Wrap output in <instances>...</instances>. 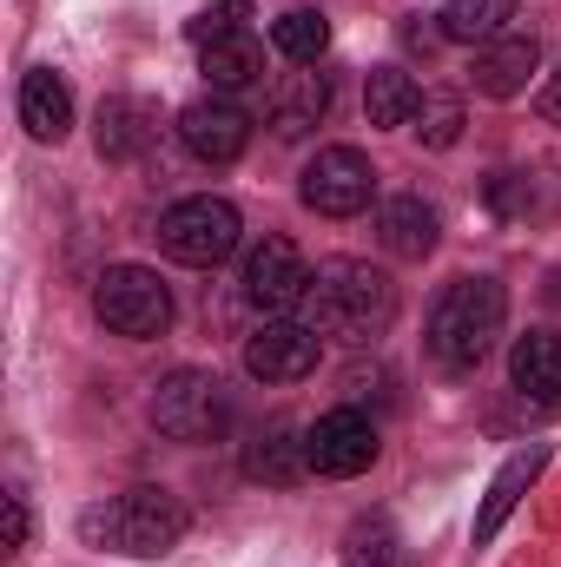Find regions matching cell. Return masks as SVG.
I'll list each match as a JSON object with an SVG mask.
<instances>
[{
  "mask_svg": "<svg viewBox=\"0 0 561 567\" xmlns=\"http://www.w3.org/2000/svg\"><path fill=\"white\" fill-rule=\"evenodd\" d=\"M304 317H310L317 337L370 343L397 323V284L364 258H324L310 271V290H304Z\"/></svg>",
  "mask_w": 561,
  "mask_h": 567,
  "instance_id": "obj_1",
  "label": "cell"
},
{
  "mask_svg": "<svg viewBox=\"0 0 561 567\" xmlns=\"http://www.w3.org/2000/svg\"><path fill=\"white\" fill-rule=\"evenodd\" d=\"M178 535H185V502L152 482L106 495L100 508L80 515V542L100 555H126V561H159L165 548H178Z\"/></svg>",
  "mask_w": 561,
  "mask_h": 567,
  "instance_id": "obj_2",
  "label": "cell"
},
{
  "mask_svg": "<svg viewBox=\"0 0 561 567\" xmlns=\"http://www.w3.org/2000/svg\"><path fill=\"white\" fill-rule=\"evenodd\" d=\"M502 317H509V290L496 278H456L436 310H429V357L449 370V377H469L496 337H502Z\"/></svg>",
  "mask_w": 561,
  "mask_h": 567,
  "instance_id": "obj_3",
  "label": "cell"
},
{
  "mask_svg": "<svg viewBox=\"0 0 561 567\" xmlns=\"http://www.w3.org/2000/svg\"><path fill=\"white\" fill-rule=\"evenodd\" d=\"M238 212L225 205V198H212V192H198V198H178L165 218H159V245H165V258H178V265H198V271H212V265H225L232 251H238Z\"/></svg>",
  "mask_w": 561,
  "mask_h": 567,
  "instance_id": "obj_4",
  "label": "cell"
},
{
  "mask_svg": "<svg viewBox=\"0 0 561 567\" xmlns=\"http://www.w3.org/2000/svg\"><path fill=\"white\" fill-rule=\"evenodd\" d=\"M93 310H100V323L113 337L152 343L172 323V290L159 284V271H145V265H113L106 278L93 284Z\"/></svg>",
  "mask_w": 561,
  "mask_h": 567,
  "instance_id": "obj_5",
  "label": "cell"
},
{
  "mask_svg": "<svg viewBox=\"0 0 561 567\" xmlns=\"http://www.w3.org/2000/svg\"><path fill=\"white\" fill-rule=\"evenodd\" d=\"M152 423H159V435H172V442H212L218 429L232 423L225 383L212 370H172L152 390Z\"/></svg>",
  "mask_w": 561,
  "mask_h": 567,
  "instance_id": "obj_6",
  "label": "cell"
},
{
  "mask_svg": "<svg viewBox=\"0 0 561 567\" xmlns=\"http://www.w3.org/2000/svg\"><path fill=\"white\" fill-rule=\"evenodd\" d=\"M304 205L317 212V218H357V212H370V198H377V165L357 152V145H324L310 165H304Z\"/></svg>",
  "mask_w": 561,
  "mask_h": 567,
  "instance_id": "obj_7",
  "label": "cell"
},
{
  "mask_svg": "<svg viewBox=\"0 0 561 567\" xmlns=\"http://www.w3.org/2000/svg\"><path fill=\"white\" fill-rule=\"evenodd\" d=\"M304 455H310L317 475H364L377 462V423L344 403V410H330V416H317L304 429Z\"/></svg>",
  "mask_w": 561,
  "mask_h": 567,
  "instance_id": "obj_8",
  "label": "cell"
},
{
  "mask_svg": "<svg viewBox=\"0 0 561 567\" xmlns=\"http://www.w3.org/2000/svg\"><path fill=\"white\" fill-rule=\"evenodd\" d=\"M178 140L192 158H205V165H232L245 145H252V120H245V106H232V100H192L185 113H178Z\"/></svg>",
  "mask_w": 561,
  "mask_h": 567,
  "instance_id": "obj_9",
  "label": "cell"
},
{
  "mask_svg": "<svg viewBox=\"0 0 561 567\" xmlns=\"http://www.w3.org/2000/svg\"><path fill=\"white\" fill-rule=\"evenodd\" d=\"M245 370L258 377V383H304L310 370H317V330L310 323H265L252 343H245Z\"/></svg>",
  "mask_w": 561,
  "mask_h": 567,
  "instance_id": "obj_10",
  "label": "cell"
},
{
  "mask_svg": "<svg viewBox=\"0 0 561 567\" xmlns=\"http://www.w3.org/2000/svg\"><path fill=\"white\" fill-rule=\"evenodd\" d=\"M304 290H310L304 251H297L290 238H265V245L252 251V265H245V297H252L258 310H290V303H304Z\"/></svg>",
  "mask_w": 561,
  "mask_h": 567,
  "instance_id": "obj_11",
  "label": "cell"
},
{
  "mask_svg": "<svg viewBox=\"0 0 561 567\" xmlns=\"http://www.w3.org/2000/svg\"><path fill=\"white\" fill-rule=\"evenodd\" d=\"M542 66V40L536 33H496V40H482V53H476V93H489V100H516V93H529V73Z\"/></svg>",
  "mask_w": 561,
  "mask_h": 567,
  "instance_id": "obj_12",
  "label": "cell"
},
{
  "mask_svg": "<svg viewBox=\"0 0 561 567\" xmlns=\"http://www.w3.org/2000/svg\"><path fill=\"white\" fill-rule=\"evenodd\" d=\"M20 126L40 145H60L73 133V93H67V80H60L53 66H33V73L20 80Z\"/></svg>",
  "mask_w": 561,
  "mask_h": 567,
  "instance_id": "obj_13",
  "label": "cell"
},
{
  "mask_svg": "<svg viewBox=\"0 0 561 567\" xmlns=\"http://www.w3.org/2000/svg\"><path fill=\"white\" fill-rule=\"evenodd\" d=\"M93 140H100V158H140L145 145L159 140V113L133 93H113L93 113Z\"/></svg>",
  "mask_w": 561,
  "mask_h": 567,
  "instance_id": "obj_14",
  "label": "cell"
},
{
  "mask_svg": "<svg viewBox=\"0 0 561 567\" xmlns=\"http://www.w3.org/2000/svg\"><path fill=\"white\" fill-rule=\"evenodd\" d=\"M549 468V442H529L522 455H509L502 468H496V482H489V495H482V515H476V542H496V528L516 515V502L529 495V482Z\"/></svg>",
  "mask_w": 561,
  "mask_h": 567,
  "instance_id": "obj_15",
  "label": "cell"
},
{
  "mask_svg": "<svg viewBox=\"0 0 561 567\" xmlns=\"http://www.w3.org/2000/svg\"><path fill=\"white\" fill-rule=\"evenodd\" d=\"M509 377L529 403H561V330H529L509 350Z\"/></svg>",
  "mask_w": 561,
  "mask_h": 567,
  "instance_id": "obj_16",
  "label": "cell"
},
{
  "mask_svg": "<svg viewBox=\"0 0 561 567\" xmlns=\"http://www.w3.org/2000/svg\"><path fill=\"white\" fill-rule=\"evenodd\" d=\"M324 113H330V80L324 73H290L278 86V100H272V133L278 140H304Z\"/></svg>",
  "mask_w": 561,
  "mask_h": 567,
  "instance_id": "obj_17",
  "label": "cell"
},
{
  "mask_svg": "<svg viewBox=\"0 0 561 567\" xmlns=\"http://www.w3.org/2000/svg\"><path fill=\"white\" fill-rule=\"evenodd\" d=\"M304 468H310V455H304V442H290V429H258V435L245 442V475H252V482L290 488Z\"/></svg>",
  "mask_w": 561,
  "mask_h": 567,
  "instance_id": "obj_18",
  "label": "cell"
},
{
  "mask_svg": "<svg viewBox=\"0 0 561 567\" xmlns=\"http://www.w3.org/2000/svg\"><path fill=\"white\" fill-rule=\"evenodd\" d=\"M198 66H205V80H212L218 93H238V86H252V80L265 73V47H258L252 33H232V40L198 47Z\"/></svg>",
  "mask_w": 561,
  "mask_h": 567,
  "instance_id": "obj_19",
  "label": "cell"
},
{
  "mask_svg": "<svg viewBox=\"0 0 561 567\" xmlns=\"http://www.w3.org/2000/svg\"><path fill=\"white\" fill-rule=\"evenodd\" d=\"M377 231H384V251H397V258H429L436 251V212L422 198H390Z\"/></svg>",
  "mask_w": 561,
  "mask_h": 567,
  "instance_id": "obj_20",
  "label": "cell"
},
{
  "mask_svg": "<svg viewBox=\"0 0 561 567\" xmlns=\"http://www.w3.org/2000/svg\"><path fill=\"white\" fill-rule=\"evenodd\" d=\"M417 106H422V93L404 66H377V73L364 80V113H370V126H410Z\"/></svg>",
  "mask_w": 561,
  "mask_h": 567,
  "instance_id": "obj_21",
  "label": "cell"
},
{
  "mask_svg": "<svg viewBox=\"0 0 561 567\" xmlns=\"http://www.w3.org/2000/svg\"><path fill=\"white\" fill-rule=\"evenodd\" d=\"M442 40H462V47H476V40H496V33H509V20H516V0H442Z\"/></svg>",
  "mask_w": 561,
  "mask_h": 567,
  "instance_id": "obj_22",
  "label": "cell"
},
{
  "mask_svg": "<svg viewBox=\"0 0 561 567\" xmlns=\"http://www.w3.org/2000/svg\"><path fill=\"white\" fill-rule=\"evenodd\" d=\"M344 567H410V548H404V535L390 528V515L350 522V535H344Z\"/></svg>",
  "mask_w": 561,
  "mask_h": 567,
  "instance_id": "obj_23",
  "label": "cell"
},
{
  "mask_svg": "<svg viewBox=\"0 0 561 567\" xmlns=\"http://www.w3.org/2000/svg\"><path fill=\"white\" fill-rule=\"evenodd\" d=\"M272 47H278L284 60H297V66H317L324 47H330V27H324L310 7H297V13H278V20H272Z\"/></svg>",
  "mask_w": 561,
  "mask_h": 567,
  "instance_id": "obj_24",
  "label": "cell"
},
{
  "mask_svg": "<svg viewBox=\"0 0 561 567\" xmlns=\"http://www.w3.org/2000/svg\"><path fill=\"white\" fill-rule=\"evenodd\" d=\"M417 140L429 145V152H449V145L462 140V100H456V93H422Z\"/></svg>",
  "mask_w": 561,
  "mask_h": 567,
  "instance_id": "obj_25",
  "label": "cell"
},
{
  "mask_svg": "<svg viewBox=\"0 0 561 567\" xmlns=\"http://www.w3.org/2000/svg\"><path fill=\"white\" fill-rule=\"evenodd\" d=\"M245 20H252V0H218V7H205V13H192V20H185V40H192V47H212V40L252 33Z\"/></svg>",
  "mask_w": 561,
  "mask_h": 567,
  "instance_id": "obj_26",
  "label": "cell"
},
{
  "mask_svg": "<svg viewBox=\"0 0 561 567\" xmlns=\"http://www.w3.org/2000/svg\"><path fill=\"white\" fill-rule=\"evenodd\" d=\"M27 548V495H7V561H20Z\"/></svg>",
  "mask_w": 561,
  "mask_h": 567,
  "instance_id": "obj_27",
  "label": "cell"
},
{
  "mask_svg": "<svg viewBox=\"0 0 561 567\" xmlns=\"http://www.w3.org/2000/svg\"><path fill=\"white\" fill-rule=\"evenodd\" d=\"M542 113H549V120L561 126V66L549 73V86H542Z\"/></svg>",
  "mask_w": 561,
  "mask_h": 567,
  "instance_id": "obj_28",
  "label": "cell"
}]
</instances>
